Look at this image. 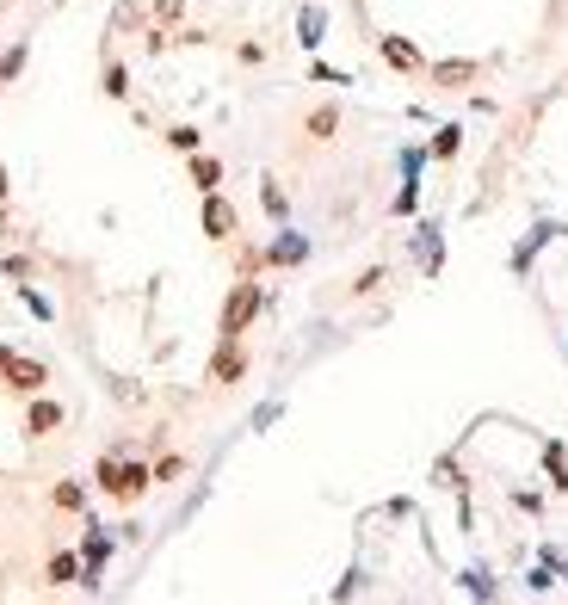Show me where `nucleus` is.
Listing matches in <instances>:
<instances>
[{
    "mask_svg": "<svg viewBox=\"0 0 568 605\" xmlns=\"http://www.w3.org/2000/svg\"><path fill=\"white\" fill-rule=\"evenodd\" d=\"M93 482H99V494H112V501H142V494L155 488V470L149 464H124V457H99V470H93Z\"/></svg>",
    "mask_w": 568,
    "mask_h": 605,
    "instance_id": "f257e3e1",
    "label": "nucleus"
},
{
    "mask_svg": "<svg viewBox=\"0 0 568 605\" xmlns=\"http://www.w3.org/2000/svg\"><path fill=\"white\" fill-rule=\"evenodd\" d=\"M260 303H266V291L254 278H241L235 291H229V303H223V322H217V334H229V340H241L247 328H254V315H260Z\"/></svg>",
    "mask_w": 568,
    "mask_h": 605,
    "instance_id": "f03ea898",
    "label": "nucleus"
},
{
    "mask_svg": "<svg viewBox=\"0 0 568 605\" xmlns=\"http://www.w3.org/2000/svg\"><path fill=\"white\" fill-rule=\"evenodd\" d=\"M241 377H247V346L229 340V334H217V352H210V383L229 389V383H241Z\"/></svg>",
    "mask_w": 568,
    "mask_h": 605,
    "instance_id": "7ed1b4c3",
    "label": "nucleus"
},
{
    "mask_svg": "<svg viewBox=\"0 0 568 605\" xmlns=\"http://www.w3.org/2000/svg\"><path fill=\"white\" fill-rule=\"evenodd\" d=\"M198 223H204V235H210V241H235V229H241L235 204H229L223 192H204V210H198Z\"/></svg>",
    "mask_w": 568,
    "mask_h": 605,
    "instance_id": "20e7f679",
    "label": "nucleus"
},
{
    "mask_svg": "<svg viewBox=\"0 0 568 605\" xmlns=\"http://www.w3.org/2000/svg\"><path fill=\"white\" fill-rule=\"evenodd\" d=\"M62 420H68V408L38 389V396H31V408H25V439H50V433H62Z\"/></svg>",
    "mask_w": 568,
    "mask_h": 605,
    "instance_id": "39448f33",
    "label": "nucleus"
},
{
    "mask_svg": "<svg viewBox=\"0 0 568 605\" xmlns=\"http://www.w3.org/2000/svg\"><path fill=\"white\" fill-rule=\"evenodd\" d=\"M377 56L396 68V75H426V56H420L408 38H396V31H383V38H377Z\"/></svg>",
    "mask_w": 568,
    "mask_h": 605,
    "instance_id": "423d86ee",
    "label": "nucleus"
},
{
    "mask_svg": "<svg viewBox=\"0 0 568 605\" xmlns=\"http://www.w3.org/2000/svg\"><path fill=\"white\" fill-rule=\"evenodd\" d=\"M7 389H19V396H38V389H50V365L44 359H19L13 352V365H7V377H0Z\"/></svg>",
    "mask_w": 568,
    "mask_h": 605,
    "instance_id": "0eeeda50",
    "label": "nucleus"
},
{
    "mask_svg": "<svg viewBox=\"0 0 568 605\" xmlns=\"http://www.w3.org/2000/svg\"><path fill=\"white\" fill-rule=\"evenodd\" d=\"M476 75H482V62H470V56H451V62L426 68V81H433V87H470Z\"/></svg>",
    "mask_w": 568,
    "mask_h": 605,
    "instance_id": "6e6552de",
    "label": "nucleus"
},
{
    "mask_svg": "<svg viewBox=\"0 0 568 605\" xmlns=\"http://www.w3.org/2000/svg\"><path fill=\"white\" fill-rule=\"evenodd\" d=\"M186 173H192L198 192H223V161H217V155H204V149L186 155Z\"/></svg>",
    "mask_w": 568,
    "mask_h": 605,
    "instance_id": "1a4fd4ad",
    "label": "nucleus"
},
{
    "mask_svg": "<svg viewBox=\"0 0 568 605\" xmlns=\"http://www.w3.org/2000/svg\"><path fill=\"white\" fill-rule=\"evenodd\" d=\"M303 254H309V241H303V235H291V229H284V235H278V241L266 247V266H297Z\"/></svg>",
    "mask_w": 568,
    "mask_h": 605,
    "instance_id": "9d476101",
    "label": "nucleus"
},
{
    "mask_svg": "<svg viewBox=\"0 0 568 605\" xmlns=\"http://www.w3.org/2000/svg\"><path fill=\"white\" fill-rule=\"evenodd\" d=\"M322 31H328L322 7H303V19H297V44H303V50H322Z\"/></svg>",
    "mask_w": 568,
    "mask_h": 605,
    "instance_id": "9b49d317",
    "label": "nucleus"
},
{
    "mask_svg": "<svg viewBox=\"0 0 568 605\" xmlns=\"http://www.w3.org/2000/svg\"><path fill=\"white\" fill-rule=\"evenodd\" d=\"M334 130H340V105H315V112H309V136H315V142H328Z\"/></svg>",
    "mask_w": 568,
    "mask_h": 605,
    "instance_id": "f8f14e48",
    "label": "nucleus"
},
{
    "mask_svg": "<svg viewBox=\"0 0 568 605\" xmlns=\"http://www.w3.org/2000/svg\"><path fill=\"white\" fill-rule=\"evenodd\" d=\"M167 149L198 155V149H204V130H198V124H173V130H167Z\"/></svg>",
    "mask_w": 568,
    "mask_h": 605,
    "instance_id": "ddd939ff",
    "label": "nucleus"
},
{
    "mask_svg": "<svg viewBox=\"0 0 568 605\" xmlns=\"http://www.w3.org/2000/svg\"><path fill=\"white\" fill-rule=\"evenodd\" d=\"M457 149H464V124H445V130H433V149H426V155H439V161H451Z\"/></svg>",
    "mask_w": 568,
    "mask_h": 605,
    "instance_id": "4468645a",
    "label": "nucleus"
},
{
    "mask_svg": "<svg viewBox=\"0 0 568 605\" xmlns=\"http://www.w3.org/2000/svg\"><path fill=\"white\" fill-rule=\"evenodd\" d=\"M68 581H81V556H75V550L50 556V587H68Z\"/></svg>",
    "mask_w": 568,
    "mask_h": 605,
    "instance_id": "2eb2a0df",
    "label": "nucleus"
},
{
    "mask_svg": "<svg viewBox=\"0 0 568 605\" xmlns=\"http://www.w3.org/2000/svg\"><path fill=\"white\" fill-rule=\"evenodd\" d=\"M260 204H266V217H272V223H284V217H291V198L278 192V180H260Z\"/></svg>",
    "mask_w": 568,
    "mask_h": 605,
    "instance_id": "dca6fc26",
    "label": "nucleus"
},
{
    "mask_svg": "<svg viewBox=\"0 0 568 605\" xmlns=\"http://www.w3.org/2000/svg\"><path fill=\"white\" fill-rule=\"evenodd\" d=\"M105 556H112V538H105V531H87V538H81V562L105 568Z\"/></svg>",
    "mask_w": 568,
    "mask_h": 605,
    "instance_id": "f3484780",
    "label": "nucleus"
},
{
    "mask_svg": "<svg viewBox=\"0 0 568 605\" xmlns=\"http://www.w3.org/2000/svg\"><path fill=\"white\" fill-rule=\"evenodd\" d=\"M25 56H31V44H25V38H13V44H7V56H0V81H19Z\"/></svg>",
    "mask_w": 568,
    "mask_h": 605,
    "instance_id": "a211bd4d",
    "label": "nucleus"
},
{
    "mask_svg": "<svg viewBox=\"0 0 568 605\" xmlns=\"http://www.w3.org/2000/svg\"><path fill=\"white\" fill-rule=\"evenodd\" d=\"M50 501H56L62 513H81V507H87V488H81V482H56V494H50Z\"/></svg>",
    "mask_w": 568,
    "mask_h": 605,
    "instance_id": "6ab92c4d",
    "label": "nucleus"
},
{
    "mask_svg": "<svg viewBox=\"0 0 568 605\" xmlns=\"http://www.w3.org/2000/svg\"><path fill=\"white\" fill-rule=\"evenodd\" d=\"M544 470H550L556 488H568V451H562V445H544Z\"/></svg>",
    "mask_w": 568,
    "mask_h": 605,
    "instance_id": "aec40b11",
    "label": "nucleus"
},
{
    "mask_svg": "<svg viewBox=\"0 0 568 605\" xmlns=\"http://www.w3.org/2000/svg\"><path fill=\"white\" fill-rule=\"evenodd\" d=\"M105 93H112V99H130V68H124V62H105Z\"/></svg>",
    "mask_w": 568,
    "mask_h": 605,
    "instance_id": "412c9836",
    "label": "nucleus"
},
{
    "mask_svg": "<svg viewBox=\"0 0 568 605\" xmlns=\"http://www.w3.org/2000/svg\"><path fill=\"white\" fill-rule=\"evenodd\" d=\"M149 13H155L161 25H180V13H186V0H149Z\"/></svg>",
    "mask_w": 568,
    "mask_h": 605,
    "instance_id": "4be33fe9",
    "label": "nucleus"
},
{
    "mask_svg": "<svg viewBox=\"0 0 568 605\" xmlns=\"http://www.w3.org/2000/svg\"><path fill=\"white\" fill-rule=\"evenodd\" d=\"M19 297H25V309L38 315V322H50V315H56V309H50V297H38V291H31V284H19Z\"/></svg>",
    "mask_w": 568,
    "mask_h": 605,
    "instance_id": "5701e85b",
    "label": "nucleus"
},
{
    "mask_svg": "<svg viewBox=\"0 0 568 605\" xmlns=\"http://www.w3.org/2000/svg\"><path fill=\"white\" fill-rule=\"evenodd\" d=\"M186 476V457H161L155 464V482H180Z\"/></svg>",
    "mask_w": 568,
    "mask_h": 605,
    "instance_id": "b1692460",
    "label": "nucleus"
},
{
    "mask_svg": "<svg viewBox=\"0 0 568 605\" xmlns=\"http://www.w3.org/2000/svg\"><path fill=\"white\" fill-rule=\"evenodd\" d=\"M414 204H420V186H414V173H408V186L396 192V217H408V210H414Z\"/></svg>",
    "mask_w": 568,
    "mask_h": 605,
    "instance_id": "393cba45",
    "label": "nucleus"
},
{
    "mask_svg": "<svg viewBox=\"0 0 568 605\" xmlns=\"http://www.w3.org/2000/svg\"><path fill=\"white\" fill-rule=\"evenodd\" d=\"M0 272H7V278H13V284H25V278H31V272H38V266H31V260H25V254H13V260H7V266H0Z\"/></svg>",
    "mask_w": 568,
    "mask_h": 605,
    "instance_id": "a878e982",
    "label": "nucleus"
},
{
    "mask_svg": "<svg viewBox=\"0 0 568 605\" xmlns=\"http://www.w3.org/2000/svg\"><path fill=\"white\" fill-rule=\"evenodd\" d=\"M377 284H383V266H371V272H365L359 284H352V297H371V291H377Z\"/></svg>",
    "mask_w": 568,
    "mask_h": 605,
    "instance_id": "bb28decb",
    "label": "nucleus"
},
{
    "mask_svg": "<svg viewBox=\"0 0 568 605\" xmlns=\"http://www.w3.org/2000/svg\"><path fill=\"white\" fill-rule=\"evenodd\" d=\"M7 365H13V346H7V340H0V377H7Z\"/></svg>",
    "mask_w": 568,
    "mask_h": 605,
    "instance_id": "cd10ccee",
    "label": "nucleus"
},
{
    "mask_svg": "<svg viewBox=\"0 0 568 605\" xmlns=\"http://www.w3.org/2000/svg\"><path fill=\"white\" fill-rule=\"evenodd\" d=\"M7 192H13V180H7V167H0V204H7Z\"/></svg>",
    "mask_w": 568,
    "mask_h": 605,
    "instance_id": "c85d7f7f",
    "label": "nucleus"
},
{
    "mask_svg": "<svg viewBox=\"0 0 568 605\" xmlns=\"http://www.w3.org/2000/svg\"><path fill=\"white\" fill-rule=\"evenodd\" d=\"M0 93H7V81H0Z\"/></svg>",
    "mask_w": 568,
    "mask_h": 605,
    "instance_id": "c756f323",
    "label": "nucleus"
}]
</instances>
